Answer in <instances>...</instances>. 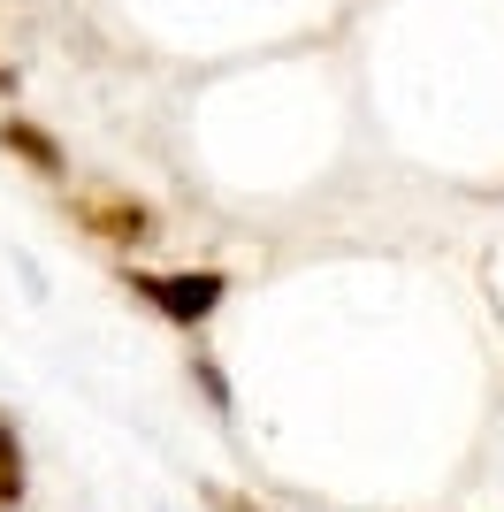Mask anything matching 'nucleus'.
Masks as SVG:
<instances>
[{"label": "nucleus", "instance_id": "nucleus-5", "mask_svg": "<svg viewBox=\"0 0 504 512\" xmlns=\"http://www.w3.org/2000/svg\"><path fill=\"white\" fill-rule=\"evenodd\" d=\"M191 375H199V390H207V406H214V413H230V375H222V367H214L199 344H191Z\"/></svg>", "mask_w": 504, "mask_h": 512}, {"label": "nucleus", "instance_id": "nucleus-7", "mask_svg": "<svg viewBox=\"0 0 504 512\" xmlns=\"http://www.w3.org/2000/svg\"><path fill=\"white\" fill-rule=\"evenodd\" d=\"M16 92H23V77H16L8 62H0V100H16Z\"/></svg>", "mask_w": 504, "mask_h": 512}, {"label": "nucleus", "instance_id": "nucleus-6", "mask_svg": "<svg viewBox=\"0 0 504 512\" xmlns=\"http://www.w3.org/2000/svg\"><path fill=\"white\" fill-rule=\"evenodd\" d=\"M207 505L214 512H268L260 497H237V490H222V482H207Z\"/></svg>", "mask_w": 504, "mask_h": 512}, {"label": "nucleus", "instance_id": "nucleus-1", "mask_svg": "<svg viewBox=\"0 0 504 512\" xmlns=\"http://www.w3.org/2000/svg\"><path fill=\"white\" fill-rule=\"evenodd\" d=\"M123 291L138 306H153L168 329L199 337V329L222 314V299H230V276H222V268H130L123 260Z\"/></svg>", "mask_w": 504, "mask_h": 512}, {"label": "nucleus", "instance_id": "nucleus-3", "mask_svg": "<svg viewBox=\"0 0 504 512\" xmlns=\"http://www.w3.org/2000/svg\"><path fill=\"white\" fill-rule=\"evenodd\" d=\"M0 153H8V161H23L31 176H69L62 138H54L46 123H31V115H0Z\"/></svg>", "mask_w": 504, "mask_h": 512}, {"label": "nucleus", "instance_id": "nucleus-2", "mask_svg": "<svg viewBox=\"0 0 504 512\" xmlns=\"http://www.w3.org/2000/svg\"><path fill=\"white\" fill-rule=\"evenodd\" d=\"M69 222H77L84 237L115 245V253H146L153 237H161V214H153L146 199H130V192H84V199H69Z\"/></svg>", "mask_w": 504, "mask_h": 512}, {"label": "nucleus", "instance_id": "nucleus-4", "mask_svg": "<svg viewBox=\"0 0 504 512\" xmlns=\"http://www.w3.org/2000/svg\"><path fill=\"white\" fill-rule=\"evenodd\" d=\"M31 490V459H23V428L0 413V512H16Z\"/></svg>", "mask_w": 504, "mask_h": 512}]
</instances>
